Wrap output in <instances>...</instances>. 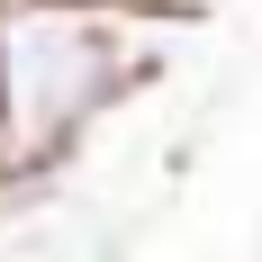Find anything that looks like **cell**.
<instances>
[{"label": "cell", "mask_w": 262, "mask_h": 262, "mask_svg": "<svg viewBox=\"0 0 262 262\" xmlns=\"http://www.w3.org/2000/svg\"><path fill=\"white\" fill-rule=\"evenodd\" d=\"M163 9H91V0H0V172H46L91 118L136 91L145 27Z\"/></svg>", "instance_id": "1"}, {"label": "cell", "mask_w": 262, "mask_h": 262, "mask_svg": "<svg viewBox=\"0 0 262 262\" xmlns=\"http://www.w3.org/2000/svg\"><path fill=\"white\" fill-rule=\"evenodd\" d=\"M91 9H145V0H91Z\"/></svg>", "instance_id": "2"}]
</instances>
